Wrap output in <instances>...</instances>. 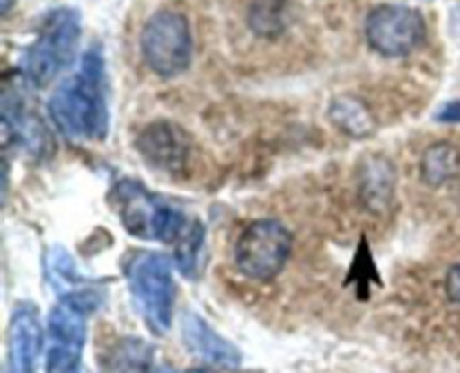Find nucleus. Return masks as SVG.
Segmentation results:
<instances>
[{"label":"nucleus","instance_id":"f257e3e1","mask_svg":"<svg viewBox=\"0 0 460 373\" xmlns=\"http://www.w3.org/2000/svg\"><path fill=\"white\" fill-rule=\"evenodd\" d=\"M106 63L99 48L81 57L79 70L54 88L49 117L70 142H102L111 129Z\"/></svg>","mask_w":460,"mask_h":373},{"label":"nucleus","instance_id":"f03ea898","mask_svg":"<svg viewBox=\"0 0 460 373\" xmlns=\"http://www.w3.org/2000/svg\"><path fill=\"white\" fill-rule=\"evenodd\" d=\"M81 40V16L76 9H54L40 25L34 43L25 49L21 70L34 88L52 84L72 66Z\"/></svg>","mask_w":460,"mask_h":373},{"label":"nucleus","instance_id":"7ed1b4c3","mask_svg":"<svg viewBox=\"0 0 460 373\" xmlns=\"http://www.w3.org/2000/svg\"><path fill=\"white\" fill-rule=\"evenodd\" d=\"M111 205L115 207L126 232L137 238L175 243L187 227V220L178 209L133 178L115 184L111 191Z\"/></svg>","mask_w":460,"mask_h":373},{"label":"nucleus","instance_id":"20e7f679","mask_svg":"<svg viewBox=\"0 0 460 373\" xmlns=\"http://www.w3.org/2000/svg\"><path fill=\"white\" fill-rule=\"evenodd\" d=\"M139 48L144 63L162 79L187 72L193 61V34L187 16L175 9L155 12L144 22Z\"/></svg>","mask_w":460,"mask_h":373},{"label":"nucleus","instance_id":"39448f33","mask_svg":"<svg viewBox=\"0 0 460 373\" xmlns=\"http://www.w3.org/2000/svg\"><path fill=\"white\" fill-rule=\"evenodd\" d=\"M128 281L148 326L155 333L169 331L175 301L171 261L157 252H144L128 265Z\"/></svg>","mask_w":460,"mask_h":373},{"label":"nucleus","instance_id":"423d86ee","mask_svg":"<svg viewBox=\"0 0 460 373\" xmlns=\"http://www.w3.org/2000/svg\"><path fill=\"white\" fill-rule=\"evenodd\" d=\"M292 250V236L274 218L254 220L236 241V265L245 277L256 281L274 279L286 265Z\"/></svg>","mask_w":460,"mask_h":373},{"label":"nucleus","instance_id":"0eeeda50","mask_svg":"<svg viewBox=\"0 0 460 373\" xmlns=\"http://www.w3.org/2000/svg\"><path fill=\"white\" fill-rule=\"evenodd\" d=\"M364 34L382 57H407L425 40L427 22L418 9L386 3L368 12Z\"/></svg>","mask_w":460,"mask_h":373},{"label":"nucleus","instance_id":"6e6552de","mask_svg":"<svg viewBox=\"0 0 460 373\" xmlns=\"http://www.w3.org/2000/svg\"><path fill=\"white\" fill-rule=\"evenodd\" d=\"M191 135L175 121L157 120L144 126L142 133L135 139L139 155L166 173H180L187 166L191 155Z\"/></svg>","mask_w":460,"mask_h":373},{"label":"nucleus","instance_id":"1a4fd4ad","mask_svg":"<svg viewBox=\"0 0 460 373\" xmlns=\"http://www.w3.org/2000/svg\"><path fill=\"white\" fill-rule=\"evenodd\" d=\"M40 349L39 313L22 304L13 313L9 324L7 342V373H34L36 355Z\"/></svg>","mask_w":460,"mask_h":373},{"label":"nucleus","instance_id":"9d476101","mask_svg":"<svg viewBox=\"0 0 460 373\" xmlns=\"http://www.w3.org/2000/svg\"><path fill=\"white\" fill-rule=\"evenodd\" d=\"M182 335L184 342H187L189 349L193 353L202 355V358L211 360V362H218L225 364V367H234L238 364V351L234 349L232 344L223 340V337L216 335L205 322H202L198 315H184V322H182Z\"/></svg>","mask_w":460,"mask_h":373},{"label":"nucleus","instance_id":"9b49d317","mask_svg":"<svg viewBox=\"0 0 460 373\" xmlns=\"http://www.w3.org/2000/svg\"><path fill=\"white\" fill-rule=\"evenodd\" d=\"M328 117L341 133L350 138H368L376 130V117L371 108L355 94H340L332 99Z\"/></svg>","mask_w":460,"mask_h":373},{"label":"nucleus","instance_id":"f8f14e48","mask_svg":"<svg viewBox=\"0 0 460 373\" xmlns=\"http://www.w3.org/2000/svg\"><path fill=\"white\" fill-rule=\"evenodd\" d=\"M460 173V148L452 142H436L422 153L420 175L431 187L449 182Z\"/></svg>","mask_w":460,"mask_h":373},{"label":"nucleus","instance_id":"ddd939ff","mask_svg":"<svg viewBox=\"0 0 460 373\" xmlns=\"http://www.w3.org/2000/svg\"><path fill=\"white\" fill-rule=\"evenodd\" d=\"M84 310L72 301L63 299L49 315V333L61 346H75L81 349L85 340V322Z\"/></svg>","mask_w":460,"mask_h":373},{"label":"nucleus","instance_id":"4468645a","mask_svg":"<svg viewBox=\"0 0 460 373\" xmlns=\"http://www.w3.org/2000/svg\"><path fill=\"white\" fill-rule=\"evenodd\" d=\"M286 0H256L250 7V25L259 34H279L286 27Z\"/></svg>","mask_w":460,"mask_h":373},{"label":"nucleus","instance_id":"2eb2a0df","mask_svg":"<svg viewBox=\"0 0 460 373\" xmlns=\"http://www.w3.org/2000/svg\"><path fill=\"white\" fill-rule=\"evenodd\" d=\"M202 247V225L198 220L187 223L184 232L175 241V259H178L180 268L184 274H193L198 268V254Z\"/></svg>","mask_w":460,"mask_h":373},{"label":"nucleus","instance_id":"dca6fc26","mask_svg":"<svg viewBox=\"0 0 460 373\" xmlns=\"http://www.w3.org/2000/svg\"><path fill=\"white\" fill-rule=\"evenodd\" d=\"M48 373H85L81 364V349L75 346H52L48 358Z\"/></svg>","mask_w":460,"mask_h":373},{"label":"nucleus","instance_id":"f3484780","mask_svg":"<svg viewBox=\"0 0 460 373\" xmlns=\"http://www.w3.org/2000/svg\"><path fill=\"white\" fill-rule=\"evenodd\" d=\"M445 292L454 304H460V263L449 268L447 277H445Z\"/></svg>","mask_w":460,"mask_h":373},{"label":"nucleus","instance_id":"a211bd4d","mask_svg":"<svg viewBox=\"0 0 460 373\" xmlns=\"http://www.w3.org/2000/svg\"><path fill=\"white\" fill-rule=\"evenodd\" d=\"M436 120L443 121V124H460V99L445 103V106L436 112Z\"/></svg>","mask_w":460,"mask_h":373},{"label":"nucleus","instance_id":"6ab92c4d","mask_svg":"<svg viewBox=\"0 0 460 373\" xmlns=\"http://www.w3.org/2000/svg\"><path fill=\"white\" fill-rule=\"evenodd\" d=\"M13 0H0V9H3V13L9 12V7H12Z\"/></svg>","mask_w":460,"mask_h":373},{"label":"nucleus","instance_id":"aec40b11","mask_svg":"<svg viewBox=\"0 0 460 373\" xmlns=\"http://www.w3.org/2000/svg\"><path fill=\"white\" fill-rule=\"evenodd\" d=\"M187 373H211V371H207V369H191V371Z\"/></svg>","mask_w":460,"mask_h":373}]
</instances>
